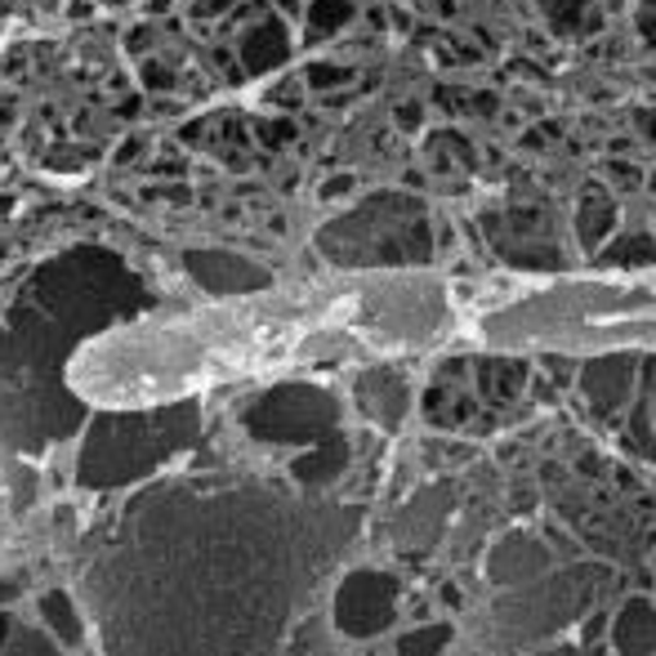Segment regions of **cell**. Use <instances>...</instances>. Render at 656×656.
I'll use <instances>...</instances> for the list:
<instances>
[{"label": "cell", "mask_w": 656, "mask_h": 656, "mask_svg": "<svg viewBox=\"0 0 656 656\" xmlns=\"http://www.w3.org/2000/svg\"><path fill=\"white\" fill-rule=\"evenodd\" d=\"M447 639H451V630H447V625H425V630H411V634H402V643H398V656H438V652L447 647Z\"/></svg>", "instance_id": "277c9868"}, {"label": "cell", "mask_w": 656, "mask_h": 656, "mask_svg": "<svg viewBox=\"0 0 656 656\" xmlns=\"http://www.w3.org/2000/svg\"><path fill=\"white\" fill-rule=\"evenodd\" d=\"M398 581L389 572H353L336 594V625L349 639H375L398 617Z\"/></svg>", "instance_id": "7a4b0ae2"}, {"label": "cell", "mask_w": 656, "mask_h": 656, "mask_svg": "<svg viewBox=\"0 0 656 656\" xmlns=\"http://www.w3.org/2000/svg\"><path fill=\"white\" fill-rule=\"evenodd\" d=\"M612 639L621 652H656V607L652 603H630L612 625Z\"/></svg>", "instance_id": "3957f363"}, {"label": "cell", "mask_w": 656, "mask_h": 656, "mask_svg": "<svg viewBox=\"0 0 656 656\" xmlns=\"http://www.w3.org/2000/svg\"><path fill=\"white\" fill-rule=\"evenodd\" d=\"M81 639V617L68 594H45L36 617L0 607V656H59L63 643Z\"/></svg>", "instance_id": "6da1fadb"}]
</instances>
